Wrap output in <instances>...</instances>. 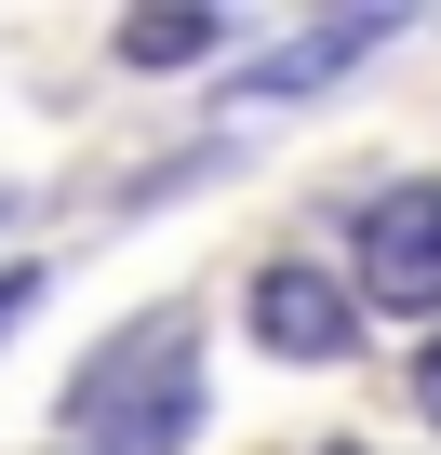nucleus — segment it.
<instances>
[{"instance_id":"1","label":"nucleus","mask_w":441,"mask_h":455,"mask_svg":"<svg viewBox=\"0 0 441 455\" xmlns=\"http://www.w3.org/2000/svg\"><path fill=\"white\" fill-rule=\"evenodd\" d=\"M67 428H81V455H187V428H201V322H134V335H107L81 375H67Z\"/></svg>"},{"instance_id":"2","label":"nucleus","mask_w":441,"mask_h":455,"mask_svg":"<svg viewBox=\"0 0 441 455\" xmlns=\"http://www.w3.org/2000/svg\"><path fill=\"white\" fill-rule=\"evenodd\" d=\"M348 242H361V295L374 308H401V322L441 308V188H374Z\"/></svg>"},{"instance_id":"3","label":"nucleus","mask_w":441,"mask_h":455,"mask_svg":"<svg viewBox=\"0 0 441 455\" xmlns=\"http://www.w3.org/2000/svg\"><path fill=\"white\" fill-rule=\"evenodd\" d=\"M255 335H268L281 362H348V348H361V308H348L335 268L281 255V268H255Z\"/></svg>"},{"instance_id":"4","label":"nucleus","mask_w":441,"mask_h":455,"mask_svg":"<svg viewBox=\"0 0 441 455\" xmlns=\"http://www.w3.org/2000/svg\"><path fill=\"white\" fill-rule=\"evenodd\" d=\"M374 41H388V14H335V28H295L281 54H255V68H241V108H281V94H321V81H335V68H361Z\"/></svg>"},{"instance_id":"5","label":"nucleus","mask_w":441,"mask_h":455,"mask_svg":"<svg viewBox=\"0 0 441 455\" xmlns=\"http://www.w3.org/2000/svg\"><path fill=\"white\" fill-rule=\"evenodd\" d=\"M228 41V14H121V68H201Z\"/></svg>"},{"instance_id":"6","label":"nucleus","mask_w":441,"mask_h":455,"mask_svg":"<svg viewBox=\"0 0 441 455\" xmlns=\"http://www.w3.org/2000/svg\"><path fill=\"white\" fill-rule=\"evenodd\" d=\"M28 308H41V268H0V335H14Z\"/></svg>"},{"instance_id":"7","label":"nucleus","mask_w":441,"mask_h":455,"mask_svg":"<svg viewBox=\"0 0 441 455\" xmlns=\"http://www.w3.org/2000/svg\"><path fill=\"white\" fill-rule=\"evenodd\" d=\"M414 415H428V428H441V335H428V348H414Z\"/></svg>"},{"instance_id":"8","label":"nucleus","mask_w":441,"mask_h":455,"mask_svg":"<svg viewBox=\"0 0 441 455\" xmlns=\"http://www.w3.org/2000/svg\"><path fill=\"white\" fill-rule=\"evenodd\" d=\"M335 455H348V442H335Z\"/></svg>"}]
</instances>
